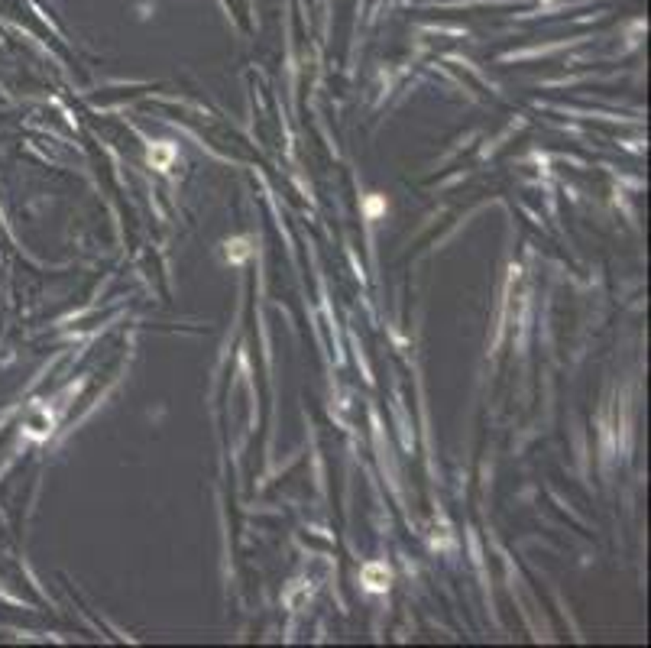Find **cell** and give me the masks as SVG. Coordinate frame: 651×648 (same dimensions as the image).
Returning <instances> with one entry per match:
<instances>
[{
	"label": "cell",
	"instance_id": "1",
	"mask_svg": "<svg viewBox=\"0 0 651 648\" xmlns=\"http://www.w3.org/2000/svg\"><path fill=\"white\" fill-rule=\"evenodd\" d=\"M363 583L370 590H386V587H389V571H386L382 564H370L363 571Z\"/></svg>",
	"mask_w": 651,
	"mask_h": 648
},
{
	"label": "cell",
	"instance_id": "2",
	"mask_svg": "<svg viewBox=\"0 0 651 648\" xmlns=\"http://www.w3.org/2000/svg\"><path fill=\"white\" fill-rule=\"evenodd\" d=\"M227 256H234V260H243V256H246V244H243V240H234V244L227 246Z\"/></svg>",
	"mask_w": 651,
	"mask_h": 648
}]
</instances>
